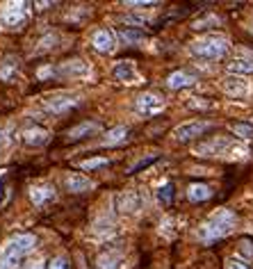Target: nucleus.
<instances>
[{
  "label": "nucleus",
  "instance_id": "obj_28",
  "mask_svg": "<svg viewBox=\"0 0 253 269\" xmlns=\"http://www.w3.org/2000/svg\"><path fill=\"white\" fill-rule=\"evenodd\" d=\"M158 199H160V203H162V205H169V203H171V201H173V185H171V183L164 185V187L158 192Z\"/></svg>",
  "mask_w": 253,
  "mask_h": 269
},
{
  "label": "nucleus",
  "instance_id": "obj_2",
  "mask_svg": "<svg viewBox=\"0 0 253 269\" xmlns=\"http://www.w3.org/2000/svg\"><path fill=\"white\" fill-rule=\"evenodd\" d=\"M231 51V43L228 39L210 34V37H201L198 41L192 43V53L201 60H221L226 53Z\"/></svg>",
  "mask_w": 253,
  "mask_h": 269
},
{
  "label": "nucleus",
  "instance_id": "obj_5",
  "mask_svg": "<svg viewBox=\"0 0 253 269\" xmlns=\"http://www.w3.org/2000/svg\"><path fill=\"white\" fill-rule=\"evenodd\" d=\"M210 128H212L210 121H187V124H181L173 130V139L181 141V144H187V141L203 137Z\"/></svg>",
  "mask_w": 253,
  "mask_h": 269
},
{
  "label": "nucleus",
  "instance_id": "obj_20",
  "mask_svg": "<svg viewBox=\"0 0 253 269\" xmlns=\"http://www.w3.org/2000/svg\"><path fill=\"white\" fill-rule=\"evenodd\" d=\"M119 39L125 46H137V43L146 41V32H142L139 28H123V30H119Z\"/></svg>",
  "mask_w": 253,
  "mask_h": 269
},
{
  "label": "nucleus",
  "instance_id": "obj_18",
  "mask_svg": "<svg viewBox=\"0 0 253 269\" xmlns=\"http://www.w3.org/2000/svg\"><path fill=\"white\" fill-rule=\"evenodd\" d=\"M18 66H21V60H18L16 55H7L3 62H0V80L9 82L14 76H16Z\"/></svg>",
  "mask_w": 253,
  "mask_h": 269
},
{
  "label": "nucleus",
  "instance_id": "obj_30",
  "mask_svg": "<svg viewBox=\"0 0 253 269\" xmlns=\"http://www.w3.org/2000/svg\"><path fill=\"white\" fill-rule=\"evenodd\" d=\"M12 126H0V151H5L12 144Z\"/></svg>",
  "mask_w": 253,
  "mask_h": 269
},
{
  "label": "nucleus",
  "instance_id": "obj_33",
  "mask_svg": "<svg viewBox=\"0 0 253 269\" xmlns=\"http://www.w3.org/2000/svg\"><path fill=\"white\" fill-rule=\"evenodd\" d=\"M226 269H251L246 265L244 260H240V258H228L226 260Z\"/></svg>",
  "mask_w": 253,
  "mask_h": 269
},
{
  "label": "nucleus",
  "instance_id": "obj_24",
  "mask_svg": "<svg viewBox=\"0 0 253 269\" xmlns=\"http://www.w3.org/2000/svg\"><path fill=\"white\" fill-rule=\"evenodd\" d=\"M226 144H228L226 139H212L210 144L196 146V151H194V153H196V155H203V158H208V155H217L221 149H226Z\"/></svg>",
  "mask_w": 253,
  "mask_h": 269
},
{
  "label": "nucleus",
  "instance_id": "obj_14",
  "mask_svg": "<svg viewBox=\"0 0 253 269\" xmlns=\"http://www.w3.org/2000/svg\"><path fill=\"white\" fill-rule=\"evenodd\" d=\"M198 82V78L189 71H176L167 78V87L169 89H187V87H194Z\"/></svg>",
  "mask_w": 253,
  "mask_h": 269
},
{
  "label": "nucleus",
  "instance_id": "obj_17",
  "mask_svg": "<svg viewBox=\"0 0 253 269\" xmlns=\"http://www.w3.org/2000/svg\"><path fill=\"white\" fill-rule=\"evenodd\" d=\"M112 76H114L119 82H135V80H139V76H137V71H135L133 62H116Z\"/></svg>",
  "mask_w": 253,
  "mask_h": 269
},
{
  "label": "nucleus",
  "instance_id": "obj_29",
  "mask_svg": "<svg viewBox=\"0 0 253 269\" xmlns=\"http://www.w3.org/2000/svg\"><path fill=\"white\" fill-rule=\"evenodd\" d=\"M110 160L108 158H91V160H85V162H80V169L85 171H91V169H98V167H105Z\"/></svg>",
  "mask_w": 253,
  "mask_h": 269
},
{
  "label": "nucleus",
  "instance_id": "obj_3",
  "mask_svg": "<svg viewBox=\"0 0 253 269\" xmlns=\"http://www.w3.org/2000/svg\"><path fill=\"white\" fill-rule=\"evenodd\" d=\"M37 247V235L32 233H16L3 244L0 253H7V256H14V258H26L28 253H32Z\"/></svg>",
  "mask_w": 253,
  "mask_h": 269
},
{
  "label": "nucleus",
  "instance_id": "obj_8",
  "mask_svg": "<svg viewBox=\"0 0 253 269\" xmlns=\"http://www.w3.org/2000/svg\"><path fill=\"white\" fill-rule=\"evenodd\" d=\"M91 46H94L96 53H103V55H110L116 48V37L114 32L108 30V28H100L91 34Z\"/></svg>",
  "mask_w": 253,
  "mask_h": 269
},
{
  "label": "nucleus",
  "instance_id": "obj_25",
  "mask_svg": "<svg viewBox=\"0 0 253 269\" xmlns=\"http://www.w3.org/2000/svg\"><path fill=\"white\" fill-rule=\"evenodd\" d=\"M231 130L235 133V137L253 139V126H249V124H231Z\"/></svg>",
  "mask_w": 253,
  "mask_h": 269
},
{
  "label": "nucleus",
  "instance_id": "obj_1",
  "mask_svg": "<svg viewBox=\"0 0 253 269\" xmlns=\"http://www.w3.org/2000/svg\"><path fill=\"white\" fill-rule=\"evenodd\" d=\"M237 224V217L235 212H231V210H217L215 214H212L210 219H208L206 224H203L201 228H198V239L206 244L210 242H217V239L226 237L228 233L233 231V226Z\"/></svg>",
  "mask_w": 253,
  "mask_h": 269
},
{
  "label": "nucleus",
  "instance_id": "obj_35",
  "mask_svg": "<svg viewBox=\"0 0 253 269\" xmlns=\"http://www.w3.org/2000/svg\"><path fill=\"white\" fill-rule=\"evenodd\" d=\"M128 7H148V5H155L150 3V0H130V3H125Z\"/></svg>",
  "mask_w": 253,
  "mask_h": 269
},
{
  "label": "nucleus",
  "instance_id": "obj_22",
  "mask_svg": "<svg viewBox=\"0 0 253 269\" xmlns=\"http://www.w3.org/2000/svg\"><path fill=\"white\" fill-rule=\"evenodd\" d=\"M187 199L194 203H201V201H208V199H212V189L208 187V185H189L187 189Z\"/></svg>",
  "mask_w": 253,
  "mask_h": 269
},
{
  "label": "nucleus",
  "instance_id": "obj_15",
  "mask_svg": "<svg viewBox=\"0 0 253 269\" xmlns=\"http://www.w3.org/2000/svg\"><path fill=\"white\" fill-rule=\"evenodd\" d=\"M28 197H30V201L35 205H46L48 201H53L55 199V187L53 185H32L30 192H28Z\"/></svg>",
  "mask_w": 253,
  "mask_h": 269
},
{
  "label": "nucleus",
  "instance_id": "obj_9",
  "mask_svg": "<svg viewBox=\"0 0 253 269\" xmlns=\"http://www.w3.org/2000/svg\"><path fill=\"white\" fill-rule=\"evenodd\" d=\"M221 91L231 99H242V96L249 94V82L242 76H228L221 80Z\"/></svg>",
  "mask_w": 253,
  "mask_h": 269
},
{
  "label": "nucleus",
  "instance_id": "obj_34",
  "mask_svg": "<svg viewBox=\"0 0 253 269\" xmlns=\"http://www.w3.org/2000/svg\"><path fill=\"white\" fill-rule=\"evenodd\" d=\"M55 41H57L55 34H48V37H43L41 41H39V46H41V51H48V48H53L50 43H55Z\"/></svg>",
  "mask_w": 253,
  "mask_h": 269
},
{
  "label": "nucleus",
  "instance_id": "obj_4",
  "mask_svg": "<svg viewBox=\"0 0 253 269\" xmlns=\"http://www.w3.org/2000/svg\"><path fill=\"white\" fill-rule=\"evenodd\" d=\"M28 21V9L23 3H7L0 7V26L16 30Z\"/></svg>",
  "mask_w": 253,
  "mask_h": 269
},
{
  "label": "nucleus",
  "instance_id": "obj_27",
  "mask_svg": "<svg viewBox=\"0 0 253 269\" xmlns=\"http://www.w3.org/2000/svg\"><path fill=\"white\" fill-rule=\"evenodd\" d=\"M219 23H221V18L219 16H215V14H212V16H206V18H198L196 23H194V30H206L208 26H219Z\"/></svg>",
  "mask_w": 253,
  "mask_h": 269
},
{
  "label": "nucleus",
  "instance_id": "obj_12",
  "mask_svg": "<svg viewBox=\"0 0 253 269\" xmlns=\"http://www.w3.org/2000/svg\"><path fill=\"white\" fill-rule=\"evenodd\" d=\"M98 130H100V124H98V121H82V124L73 126V128H71L64 137H66V141H80V139H85V137L98 133Z\"/></svg>",
  "mask_w": 253,
  "mask_h": 269
},
{
  "label": "nucleus",
  "instance_id": "obj_26",
  "mask_svg": "<svg viewBox=\"0 0 253 269\" xmlns=\"http://www.w3.org/2000/svg\"><path fill=\"white\" fill-rule=\"evenodd\" d=\"M18 267H21V258L0 253V269H18Z\"/></svg>",
  "mask_w": 253,
  "mask_h": 269
},
{
  "label": "nucleus",
  "instance_id": "obj_13",
  "mask_svg": "<svg viewBox=\"0 0 253 269\" xmlns=\"http://www.w3.org/2000/svg\"><path fill=\"white\" fill-rule=\"evenodd\" d=\"M21 139L26 146H43L48 144V139H50V135H48V130H43L41 126H30V128H26L21 133Z\"/></svg>",
  "mask_w": 253,
  "mask_h": 269
},
{
  "label": "nucleus",
  "instance_id": "obj_7",
  "mask_svg": "<svg viewBox=\"0 0 253 269\" xmlns=\"http://www.w3.org/2000/svg\"><path fill=\"white\" fill-rule=\"evenodd\" d=\"M75 105H78V99L71 94H57L43 101V110L50 112V114H64V112L73 110Z\"/></svg>",
  "mask_w": 253,
  "mask_h": 269
},
{
  "label": "nucleus",
  "instance_id": "obj_23",
  "mask_svg": "<svg viewBox=\"0 0 253 269\" xmlns=\"http://www.w3.org/2000/svg\"><path fill=\"white\" fill-rule=\"evenodd\" d=\"M57 73H60V76H85L87 64L82 60H69L57 68Z\"/></svg>",
  "mask_w": 253,
  "mask_h": 269
},
{
  "label": "nucleus",
  "instance_id": "obj_16",
  "mask_svg": "<svg viewBox=\"0 0 253 269\" xmlns=\"http://www.w3.org/2000/svg\"><path fill=\"white\" fill-rule=\"evenodd\" d=\"M121 265H123V253L114 251V249L103 251L98 258H96V267L98 269H121Z\"/></svg>",
  "mask_w": 253,
  "mask_h": 269
},
{
  "label": "nucleus",
  "instance_id": "obj_10",
  "mask_svg": "<svg viewBox=\"0 0 253 269\" xmlns=\"http://www.w3.org/2000/svg\"><path fill=\"white\" fill-rule=\"evenodd\" d=\"M114 203H116V210H119V212H123V214H135L139 208H142V199H139V194L133 192V189L116 194Z\"/></svg>",
  "mask_w": 253,
  "mask_h": 269
},
{
  "label": "nucleus",
  "instance_id": "obj_11",
  "mask_svg": "<svg viewBox=\"0 0 253 269\" xmlns=\"http://www.w3.org/2000/svg\"><path fill=\"white\" fill-rule=\"evenodd\" d=\"M64 187H66V192H71V194H82V192L94 189V183H91L87 176H82V174H66Z\"/></svg>",
  "mask_w": 253,
  "mask_h": 269
},
{
  "label": "nucleus",
  "instance_id": "obj_36",
  "mask_svg": "<svg viewBox=\"0 0 253 269\" xmlns=\"http://www.w3.org/2000/svg\"><path fill=\"white\" fill-rule=\"evenodd\" d=\"M26 269H46V267H43V262H30V265H26Z\"/></svg>",
  "mask_w": 253,
  "mask_h": 269
},
{
  "label": "nucleus",
  "instance_id": "obj_31",
  "mask_svg": "<svg viewBox=\"0 0 253 269\" xmlns=\"http://www.w3.org/2000/svg\"><path fill=\"white\" fill-rule=\"evenodd\" d=\"M155 160H158V155H148V158H146V160H139V162H137V164H133V167H130V169H128V174H137V171H139V169H144V167H148V164H150V162H155Z\"/></svg>",
  "mask_w": 253,
  "mask_h": 269
},
{
  "label": "nucleus",
  "instance_id": "obj_6",
  "mask_svg": "<svg viewBox=\"0 0 253 269\" xmlns=\"http://www.w3.org/2000/svg\"><path fill=\"white\" fill-rule=\"evenodd\" d=\"M135 110L144 116H153L164 110V99L160 94H155V91H144V94H139L135 99Z\"/></svg>",
  "mask_w": 253,
  "mask_h": 269
},
{
  "label": "nucleus",
  "instance_id": "obj_19",
  "mask_svg": "<svg viewBox=\"0 0 253 269\" xmlns=\"http://www.w3.org/2000/svg\"><path fill=\"white\" fill-rule=\"evenodd\" d=\"M231 76H253V57H235L228 64Z\"/></svg>",
  "mask_w": 253,
  "mask_h": 269
},
{
  "label": "nucleus",
  "instance_id": "obj_32",
  "mask_svg": "<svg viewBox=\"0 0 253 269\" xmlns=\"http://www.w3.org/2000/svg\"><path fill=\"white\" fill-rule=\"evenodd\" d=\"M48 269H69V260L64 256H57L48 262Z\"/></svg>",
  "mask_w": 253,
  "mask_h": 269
},
{
  "label": "nucleus",
  "instance_id": "obj_21",
  "mask_svg": "<svg viewBox=\"0 0 253 269\" xmlns=\"http://www.w3.org/2000/svg\"><path fill=\"white\" fill-rule=\"evenodd\" d=\"M125 139H128V128H125V126H116V128H112V130L105 133L100 144L103 146H116V144H123Z\"/></svg>",
  "mask_w": 253,
  "mask_h": 269
}]
</instances>
